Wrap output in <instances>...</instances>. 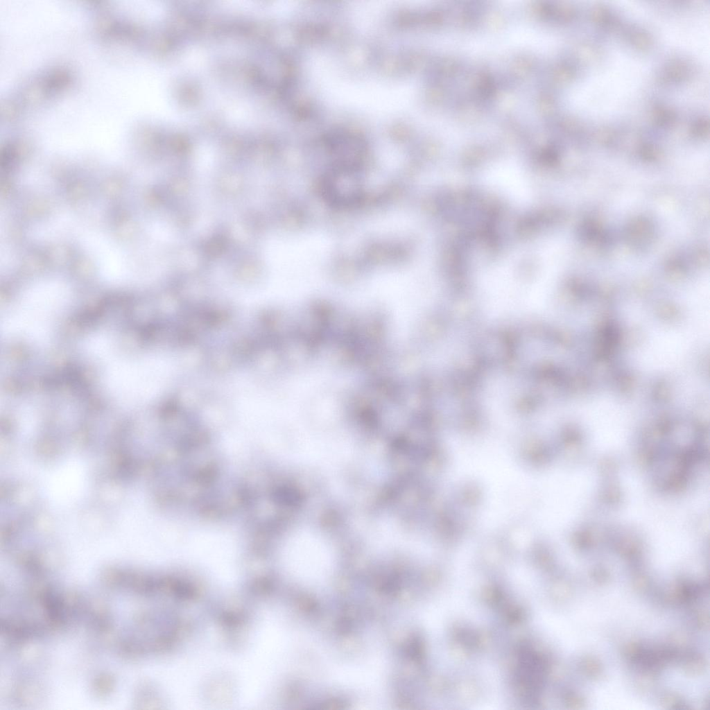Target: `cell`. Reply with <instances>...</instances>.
<instances>
[{
    "mask_svg": "<svg viewBox=\"0 0 710 710\" xmlns=\"http://www.w3.org/2000/svg\"><path fill=\"white\" fill-rule=\"evenodd\" d=\"M63 296L36 293L25 297L6 314L2 328L7 336L42 343L50 338L67 310Z\"/></svg>",
    "mask_w": 710,
    "mask_h": 710,
    "instance_id": "obj_1",
    "label": "cell"
}]
</instances>
